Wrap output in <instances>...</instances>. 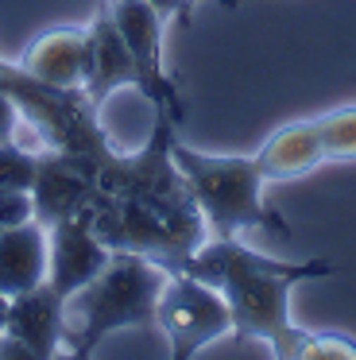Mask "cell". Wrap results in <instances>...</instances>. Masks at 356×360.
<instances>
[{
    "label": "cell",
    "instance_id": "cell-1",
    "mask_svg": "<svg viewBox=\"0 0 356 360\" xmlns=\"http://www.w3.org/2000/svg\"><path fill=\"white\" fill-rule=\"evenodd\" d=\"M178 117L155 109V128L136 155H113L101 163L97 198L89 221L113 252H139L178 271L198 244H205V217L198 210L182 167L174 163Z\"/></svg>",
    "mask_w": 356,
    "mask_h": 360
},
{
    "label": "cell",
    "instance_id": "cell-2",
    "mask_svg": "<svg viewBox=\"0 0 356 360\" xmlns=\"http://www.w3.org/2000/svg\"><path fill=\"white\" fill-rule=\"evenodd\" d=\"M178 271L198 275L217 287L232 310V333L267 341L271 356L302 360L310 329H298L291 318V290L310 279H333L337 264L329 259H279L240 244L236 236H213L186 256Z\"/></svg>",
    "mask_w": 356,
    "mask_h": 360
},
{
    "label": "cell",
    "instance_id": "cell-3",
    "mask_svg": "<svg viewBox=\"0 0 356 360\" xmlns=\"http://www.w3.org/2000/svg\"><path fill=\"white\" fill-rule=\"evenodd\" d=\"M170 279V267L147 259L139 252H113L101 275L82 287L70 306L77 310V326H66V349L74 360H89L120 329L155 326V306Z\"/></svg>",
    "mask_w": 356,
    "mask_h": 360
},
{
    "label": "cell",
    "instance_id": "cell-4",
    "mask_svg": "<svg viewBox=\"0 0 356 360\" xmlns=\"http://www.w3.org/2000/svg\"><path fill=\"white\" fill-rule=\"evenodd\" d=\"M174 163L182 167L190 182L198 210L205 217V229L213 236H240L244 229H267V233L291 236V225L263 202V179L255 155H205L193 151L174 136L170 143Z\"/></svg>",
    "mask_w": 356,
    "mask_h": 360
},
{
    "label": "cell",
    "instance_id": "cell-5",
    "mask_svg": "<svg viewBox=\"0 0 356 360\" xmlns=\"http://www.w3.org/2000/svg\"><path fill=\"white\" fill-rule=\"evenodd\" d=\"M155 326L170 341V360H193L205 345L232 333V310L224 295L190 271H170L155 306Z\"/></svg>",
    "mask_w": 356,
    "mask_h": 360
},
{
    "label": "cell",
    "instance_id": "cell-6",
    "mask_svg": "<svg viewBox=\"0 0 356 360\" xmlns=\"http://www.w3.org/2000/svg\"><path fill=\"white\" fill-rule=\"evenodd\" d=\"M116 27H120L124 43H128L132 58L139 70V94L155 105L167 109L170 117L182 120V101H178V82L170 78L167 63H163V16L155 12L151 0H108Z\"/></svg>",
    "mask_w": 356,
    "mask_h": 360
},
{
    "label": "cell",
    "instance_id": "cell-7",
    "mask_svg": "<svg viewBox=\"0 0 356 360\" xmlns=\"http://www.w3.org/2000/svg\"><path fill=\"white\" fill-rule=\"evenodd\" d=\"M66 298L51 287L23 290L8 298V321L0 333V356L12 360H51L58 345H66Z\"/></svg>",
    "mask_w": 356,
    "mask_h": 360
},
{
    "label": "cell",
    "instance_id": "cell-8",
    "mask_svg": "<svg viewBox=\"0 0 356 360\" xmlns=\"http://www.w3.org/2000/svg\"><path fill=\"white\" fill-rule=\"evenodd\" d=\"M105 159L82 155V151H43L39 155V171L31 182V210L35 221L46 229L54 221L89 213L93 198H97V174Z\"/></svg>",
    "mask_w": 356,
    "mask_h": 360
},
{
    "label": "cell",
    "instance_id": "cell-9",
    "mask_svg": "<svg viewBox=\"0 0 356 360\" xmlns=\"http://www.w3.org/2000/svg\"><path fill=\"white\" fill-rule=\"evenodd\" d=\"M46 244H51V264H46V283L58 290L62 298H74L82 287H89L101 275V267L108 264L113 248L97 236L89 213H77V217L54 221L46 229Z\"/></svg>",
    "mask_w": 356,
    "mask_h": 360
},
{
    "label": "cell",
    "instance_id": "cell-10",
    "mask_svg": "<svg viewBox=\"0 0 356 360\" xmlns=\"http://www.w3.org/2000/svg\"><path fill=\"white\" fill-rule=\"evenodd\" d=\"M120 86L139 89V70L132 58L128 43H124L120 27H116L108 4H97L89 32H85V66H82V89L93 105H105L108 94H116Z\"/></svg>",
    "mask_w": 356,
    "mask_h": 360
},
{
    "label": "cell",
    "instance_id": "cell-11",
    "mask_svg": "<svg viewBox=\"0 0 356 360\" xmlns=\"http://www.w3.org/2000/svg\"><path fill=\"white\" fill-rule=\"evenodd\" d=\"M46 264H51V244L43 221L27 217L23 225L0 233V295L12 298L46 283Z\"/></svg>",
    "mask_w": 356,
    "mask_h": 360
},
{
    "label": "cell",
    "instance_id": "cell-12",
    "mask_svg": "<svg viewBox=\"0 0 356 360\" xmlns=\"http://www.w3.org/2000/svg\"><path fill=\"white\" fill-rule=\"evenodd\" d=\"M263 179L267 182H283V179H302V174L317 171L325 163V148H322V132L317 120H294V124L279 128L271 140H263V148L255 151Z\"/></svg>",
    "mask_w": 356,
    "mask_h": 360
},
{
    "label": "cell",
    "instance_id": "cell-13",
    "mask_svg": "<svg viewBox=\"0 0 356 360\" xmlns=\"http://www.w3.org/2000/svg\"><path fill=\"white\" fill-rule=\"evenodd\" d=\"M23 70L31 78L46 82V86L62 89H82V66H85V32L77 27H54V32L39 35L27 47Z\"/></svg>",
    "mask_w": 356,
    "mask_h": 360
},
{
    "label": "cell",
    "instance_id": "cell-14",
    "mask_svg": "<svg viewBox=\"0 0 356 360\" xmlns=\"http://www.w3.org/2000/svg\"><path fill=\"white\" fill-rule=\"evenodd\" d=\"M314 120H317V132H322L325 163H348V159H356V105L322 112Z\"/></svg>",
    "mask_w": 356,
    "mask_h": 360
},
{
    "label": "cell",
    "instance_id": "cell-15",
    "mask_svg": "<svg viewBox=\"0 0 356 360\" xmlns=\"http://www.w3.org/2000/svg\"><path fill=\"white\" fill-rule=\"evenodd\" d=\"M35 171H39V155L23 151L15 140L0 143V190H27L31 194Z\"/></svg>",
    "mask_w": 356,
    "mask_h": 360
},
{
    "label": "cell",
    "instance_id": "cell-16",
    "mask_svg": "<svg viewBox=\"0 0 356 360\" xmlns=\"http://www.w3.org/2000/svg\"><path fill=\"white\" fill-rule=\"evenodd\" d=\"M333 356L356 360V345L348 341V337H341V333H310L302 360H333Z\"/></svg>",
    "mask_w": 356,
    "mask_h": 360
},
{
    "label": "cell",
    "instance_id": "cell-17",
    "mask_svg": "<svg viewBox=\"0 0 356 360\" xmlns=\"http://www.w3.org/2000/svg\"><path fill=\"white\" fill-rule=\"evenodd\" d=\"M27 217H35L27 190H0V233L12 225H23Z\"/></svg>",
    "mask_w": 356,
    "mask_h": 360
},
{
    "label": "cell",
    "instance_id": "cell-18",
    "mask_svg": "<svg viewBox=\"0 0 356 360\" xmlns=\"http://www.w3.org/2000/svg\"><path fill=\"white\" fill-rule=\"evenodd\" d=\"M0 70H4V58H0ZM23 124V112L20 105L12 101V94L4 89V78H0V143L15 140V128Z\"/></svg>",
    "mask_w": 356,
    "mask_h": 360
},
{
    "label": "cell",
    "instance_id": "cell-19",
    "mask_svg": "<svg viewBox=\"0 0 356 360\" xmlns=\"http://www.w3.org/2000/svg\"><path fill=\"white\" fill-rule=\"evenodd\" d=\"M151 4H155V12H159L163 20L178 16L186 24V20H190V4H193V0H151Z\"/></svg>",
    "mask_w": 356,
    "mask_h": 360
},
{
    "label": "cell",
    "instance_id": "cell-20",
    "mask_svg": "<svg viewBox=\"0 0 356 360\" xmlns=\"http://www.w3.org/2000/svg\"><path fill=\"white\" fill-rule=\"evenodd\" d=\"M221 4H224V8H236V4H240V0H221Z\"/></svg>",
    "mask_w": 356,
    "mask_h": 360
},
{
    "label": "cell",
    "instance_id": "cell-21",
    "mask_svg": "<svg viewBox=\"0 0 356 360\" xmlns=\"http://www.w3.org/2000/svg\"><path fill=\"white\" fill-rule=\"evenodd\" d=\"M97 4H108V0H97Z\"/></svg>",
    "mask_w": 356,
    "mask_h": 360
}]
</instances>
